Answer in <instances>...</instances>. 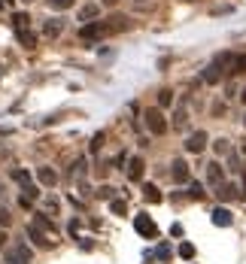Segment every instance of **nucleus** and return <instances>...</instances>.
Wrapping results in <instances>:
<instances>
[{"label":"nucleus","instance_id":"b1692460","mask_svg":"<svg viewBox=\"0 0 246 264\" xmlns=\"http://www.w3.org/2000/svg\"><path fill=\"white\" fill-rule=\"evenodd\" d=\"M185 121H188V116H185V110H180L177 116H173V128H177V131H185Z\"/></svg>","mask_w":246,"mask_h":264},{"label":"nucleus","instance_id":"7c9ffc66","mask_svg":"<svg viewBox=\"0 0 246 264\" xmlns=\"http://www.w3.org/2000/svg\"><path fill=\"white\" fill-rule=\"evenodd\" d=\"M155 255L161 258V261H167V258H170V246H167V243H161V246H158V252H155Z\"/></svg>","mask_w":246,"mask_h":264},{"label":"nucleus","instance_id":"f3484780","mask_svg":"<svg viewBox=\"0 0 246 264\" xmlns=\"http://www.w3.org/2000/svg\"><path fill=\"white\" fill-rule=\"evenodd\" d=\"M97 12H100V6H97V3H85V6L79 9V22H82V25L94 22V19H97Z\"/></svg>","mask_w":246,"mask_h":264},{"label":"nucleus","instance_id":"0eeeda50","mask_svg":"<svg viewBox=\"0 0 246 264\" xmlns=\"http://www.w3.org/2000/svg\"><path fill=\"white\" fill-rule=\"evenodd\" d=\"M6 261H19V264H31V249L25 243H15V246H9V255H6Z\"/></svg>","mask_w":246,"mask_h":264},{"label":"nucleus","instance_id":"4c0bfd02","mask_svg":"<svg viewBox=\"0 0 246 264\" xmlns=\"http://www.w3.org/2000/svg\"><path fill=\"white\" fill-rule=\"evenodd\" d=\"M243 188H246V179H243ZM243 195H246V191H243Z\"/></svg>","mask_w":246,"mask_h":264},{"label":"nucleus","instance_id":"39448f33","mask_svg":"<svg viewBox=\"0 0 246 264\" xmlns=\"http://www.w3.org/2000/svg\"><path fill=\"white\" fill-rule=\"evenodd\" d=\"M28 240H33V246H40V249H52V246H55V243L49 240V234L40 231L37 225H28Z\"/></svg>","mask_w":246,"mask_h":264},{"label":"nucleus","instance_id":"9d476101","mask_svg":"<svg viewBox=\"0 0 246 264\" xmlns=\"http://www.w3.org/2000/svg\"><path fill=\"white\" fill-rule=\"evenodd\" d=\"M143 173H146L143 158H131V161H128V179L131 182H140V179H143Z\"/></svg>","mask_w":246,"mask_h":264},{"label":"nucleus","instance_id":"72a5a7b5","mask_svg":"<svg viewBox=\"0 0 246 264\" xmlns=\"http://www.w3.org/2000/svg\"><path fill=\"white\" fill-rule=\"evenodd\" d=\"M3 246H6V231L0 228V249H3Z\"/></svg>","mask_w":246,"mask_h":264},{"label":"nucleus","instance_id":"6ab92c4d","mask_svg":"<svg viewBox=\"0 0 246 264\" xmlns=\"http://www.w3.org/2000/svg\"><path fill=\"white\" fill-rule=\"evenodd\" d=\"M143 198H146L149 204H161V191H158L152 182H146V185H143Z\"/></svg>","mask_w":246,"mask_h":264},{"label":"nucleus","instance_id":"ddd939ff","mask_svg":"<svg viewBox=\"0 0 246 264\" xmlns=\"http://www.w3.org/2000/svg\"><path fill=\"white\" fill-rule=\"evenodd\" d=\"M170 167H173V170H170V176H173V179H177V182H188L191 170H188V164L183 161V158H177V161H173Z\"/></svg>","mask_w":246,"mask_h":264},{"label":"nucleus","instance_id":"c85d7f7f","mask_svg":"<svg viewBox=\"0 0 246 264\" xmlns=\"http://www.w3.org/2000/svg\"><path fill=\"white\" fill-rule=\"evenodd\" d=\"M213 149H216L219 155H228V152H231V143H228V140H216V143H213Z\"/></svg>","mask_w":246,"mask_h":264},{"label":"nucleus","instance_id":"20e7f679","mask_svg":"<svg viewBox=\"0 0 246 264\" xmlns=\"http://www.w3.org/2000/svg\"><path fill=\"white\" fill-rule=\"evenodd\" d=\"M134 228H137V234L146 237V240H155V237H158V228H155L152 216H146V213H140V216L134 219Z\"/></svg>","mask_w":246,"mask_h":264},{"label":"nucleus","instance_id":"dca6fc26","mask_svg":"<svg viewBox=\"0 0 246 264\" xmlns=\"http://www.w3.org/2000/svg\"><path fill=\"white\" fill-rule=\"evenodd\" d=\"M61 30H64V22L61 19H49L46 25H43V33L49 40H55V37H61Z\"/></svg>","mask_w":246,"mask_h":264},{"label":"nucleus","instance_id":"2f4dec72","mask_svg":"<svg viewBox=\"0 0 246 264\" xmlns=\"http://www.w3.org/2000/svg\"><path fill=\"white\" fill-rule=\"evenodd\" d=\"M9 222H12V216H9V209L3 206V209H0V228H6Z\"/></svg>","mask_w":246,"mask_h":264},{"label":"nucleus","instance_id":"bb28decb","mask_svg":"<svg viewBox=\"0 0 246 264\" xmlns=\"http://www.w3.org/2000/svg\"><path fill=\"white\" fill-rule=\"evenodd\" d=\"M180 255L188 261V258H195V246H191V243H180Z\"/></svg>","mask_w":246,"mask_h":264},{"label":"nucleus","instance_id":"f704fd0d","mask_svg":"<svg viewBox=\"0 0 246 264\" xmlns=\"http://www.w3.org/2000/svg\"><path fill=\"white\" fill-rule=\"evenodd\" d=\"M100 3H103V6H116V3H119V0H100Z\"/></svg>","mask_w":246,"mask_h":264},{"label":"nucleus","instance_id":"aec40b11","mask_svg":"<svg viewBox=\"0 0 246 264\" xmlns=\"http://www.w3.org/2000/svg\"><path fill=\"white\" fill-rule=\"evenodd\" d=\"M12 179L19 182V185H22L25 191H28V188L33 185V182H31V173H28V170H12Z\"/></svg>","mask_w":246,"mask_h":264},{"label":"nucleus","instance_id":"c9c22d12","mask_svg":"<svg viewBox=\"0 0 246 264\" xmlns=\"http://www.w3.org/2000/svg\"><path fill=\"white\" fill-rule=\"evenodd\" d=\"M240 100H243V103H246V88H243V91H240Z\"/></svg>","mask_w":246,"mask_h":264},{"label":"nucleus","instance_id":"393cba45","mask_svg":"<svg viewBox=\"0 0 246 264\" xmlns=\"http://www.w3.org/2000/svg\"><path fill=\"white\" fill-rule=\"evenodd\" d=\"M231 73H240V76L246 73V52H243V55H237V58H234V70H231Z\"/></svg>","mask_w":246,"mask_h":264},{"label":"nucleus","instance_id":"f257e3e1","mask_svg":"<svg viewBox=\"0 0 246 264\" xmlns=\"http://www.w3.org/2000/svg\"><path fill=\"white\" fill-rule=\"evenodd\" d=\"M234 58H237V55H231V52H219V55L207 64V70H204V82H207V85H219V82L225 79V73H228L225 67L234 70Z\"/></svg>","mask_w":246,"mask_h":264},{"label":"nucleus","instance_id":"37998d69","mask_svg":"<svg viewBox=\"0 0 246 264\" xmlns=\"http://www.w3.org/2000/svg\"><path fill=\"white\" fill-rule=\"evenodd\" d=\"M243 125H246V118H243Z\"/></svg>","mask_w":246,"mask_h":264},{"label":"nucleus","instance_id":"4468645a","mask_svg":"<svg viewBox=\"0 0 246 264\" xmlns=\"http://www.w3.org/2000/svg\"><path fill=\"white\" fill-rule=\"evenodd\" d=\"M37 179H40L46 188H52V185H58V173L52 170V167H37Z\"/></svg>","mask_w":246,"mask_h":264},{"label":"nucleus","instance_id":"7ed1b4c3","mask_svg":"<svg viewBox=\"0 0 246 264\" xmlns=\"http://www.w3.org/2000/svg\"><path fill=\"white\" fill-rule=\"evenodd\" d=\"M143 118H146V128H149L155 137H161V134L167 131V118H164V113H161V110H155V107H152V110H146V113H143Z\"/></svg>","mask_w":246,"mask_h":264},{"label":"nucleus","instance_id":"f03ea898","mask_svg":"<svg viewBox=\"0 0 246 264\" xmlns=\"http://www.w3.org/2000/svg\"><path fill=\"white\" fill-rule=\"evenodd\" d=\"M107 22H89V25H82V30H79V40L82 43H97V40H103V37H107Z\"/></svg>","mask_w":246,"mask_h":264},{"label":"nucleus","instance_id":"a19ab883","mask_svg":"<svg viewBox=\"0 0 246 264\" xmlns=\"http://www.w3.org/2000/svg\"><path fill=\"white\" fill-rule=\"evenodd\" d=\"M0 6H3V0H0Z\"/></svg>","mask_w":246,"mask_h":264},{"label":"nucleus","instance_id":"c756f323","mask_svg":"<svg viewBox=\"0 0 246 264\" xmlns=\"http://www.w3.org/2000/svg\"><path fill=\"white\" fill-rule=\"evenodd\" d=\"M113 191H116V188H110V185H100V188H97V198H103V201L110 198V201H113Z\"/></svg>","mask_w":246,"mask_h":264},{"label":"nucleus","instance_id":"473e14b6","mask_svg":"<svg viewBox=\"0 0 246 264\" xmlns=\"http://www.w3.org/2000/svg\"><path fill=\"white\" fill-rule=\"evenodd\" d=\"M100 143H103V134H94V140H92V152H97Z\"/></svg>","mask_w":246,"mask_h":264},{"label":"nucleus","instance_id":"a878e982","mask_svg":"<svg viewBox=\"0 0 246 264\" xmlns=\"http://www.w3.org/2000/svg\"><path fill=\"white\" fill-rule=\"evenodd\" d=\"M28 22H31V19H28L25 12H15V15H12V25H15V30H19V28H28Z\"/></svg>","mask_w":246,"mask_h":264},{"label":"nucleus","instance_id":"e433bc0d","mask_svg":"<svg viewBox=\"0 0 246 264\" xmlns=\"http://www.w3.org/2000/svg\"><path fill=\"white\" fill-rule=\"evenodd\" d=\"M134 3H137V6H146V0H134Z\"/></svg>","mask_w":246,"mask_h":264},{"label":"nucleus","instance_id":"58836bf2","mask_svg":"<svg viewBox=\"0 0 246 264\" xmlns=\"http://www.w3.org/2000/svg\"><path fill=\"white\" fill-rule=\"evenodd\" d=\"M6 264H19V261H6Z\"/></svg>","mask_w":246,"mask_h":264},{"label":"nucleus","instance_id":"f8f14e48","mask_svg":"<svg viewBox=\"0 0 246 264\" xmlns=\"http://www.w3.org/2000/svg\"><path fill=\"white\" fill-rule=\"evenodd\" d=\"M31 225H37L40 231H46V234H55V231H58V225L49 219V213H33V222H31Z\"/></svg>","mask_w":246,"mask_h":264},{"label":"nucleus","instance_id":"4be33fe9","mask_svg":"<svg viewBox=\"0 0 246 264\" xmlns=\"http://www.w3.org/2000/svg\"><path fill=\"white\" fill-rule=\"evenodd\" d=\"M188 198L191 201H201L204 198V185L201 182H188Z\"/></svg>","mask_w":246,"mask_h":264},{"label":"nucleus","instance_id":"6e6552de","mask_svg":"<svg viewBox=\"0 0 246 264\" xmlns=\"http://www.w3.org/2000/svg\"><path fill=\"white\" fill-rule=\"evenodd\" d=\"M222 179H225V170H222V164H219V161H210V164H207V182L219 188V185H222Z\"/></svg>","mask_w":246,"mask_h":264},{"label":"nucleus","instance_id":"cd10ccee","mask_svg":"<svg viewBox=\"0 0 246 264\" xmlns=\"http://www.w3.org/2000/svg\"><path fill=\"white\" fill-rule=\"evenodd\" d=\"M73 3H76V0H49V6H52V9H70Z\"/></svg>","mask_w":246,"mask_h":264},{"label":"nucleus","instance_id":"2eb2a0df","mask_svg":"<svg viewBox=\"0 0 246 264\" xmlns=\"http://www.w3.org/2000/svg\"><path fill=\"white\" fill-rule=\"evenodd\" d=\"M15 37H19V43H22L25 49H33V46H37V33H33L31 28H19V30H15Z\"/></svg>","mask_w":246,"mask_h":264},{"label":"nucleus","instance_id":"ea45409f","mask_svg":"<svg viewBox=\"0 0 246 264\" xmlns=\"http://www.w3.org/2000/svg\"><path fill=\"white\" fill-rule=\"evenodd\" d=\"M3 3H12V0H3Z\"/></svg>","mask_w":246,"mask_h":264},{"label":"nucleus","instance_id":"423d86ee","mask_svg":"<svg viewBox=\"0 0 246 264\" xmlns=\"http://www.w3.org/2000/svg\"><path fill=\"white\" fill-rule=\"evenodd\" d=\"M207 143H210L207 134H204V131H195V134H191V137L185 140V149H188L191 155H198V152H204V149H207Z\"/></svg>","mask_w":246,"mask_h":264},{"label":"nucleus","instance_id":"412c9836","mask_svg":"<svg viewBox=\"0 0 246 264\" xmlns=\"http://www.w3.org/2000/svg\"><path fill=\"white\" fill-rule=\"evenodd\" d=\"M173 103V91L170 88H161V91H158V107H170Z\"/></svg>","mask_w":246,"mask_h":264},{"label":"nucleus","instance_id":"1a4fd4ad","mask_svg":"<svg viewBox=\"0 0 246 264\" xmlns=\"http://www.w3.org/2000/svg\"><path fill=\"white\" fill-rule=\"evenodd\" d=\"M131 28V22H128V15H110V19H107V30L110 33H122V30H128Z\"/></svg>","mask_w":246,"mask_h":264},{"label":"nucleus","instance_id":"79ce46f5","mask_svg":"<svg viewBox=\"0 0 246 264\" xmlns=\"http://www.w3.org/2000/svg\"><path fill=\"white\" fill-rule=\"evenodd\" d=\"M188 3H195V0H188Z\"/></svg>","mask_w":246,"mask_h":264},{"label":"nucleus","instance_id":"5701e85b","mask_svg":"<svg viewBox=\"0 0 246 264\" xmlns=\"http://www.w3.org/2000/svg\"><path fill=\"white\" fill-rule=\"evenodd\" d=\"M110 209H113L116 216H125V213H128V204L119 201V198H113V201H110Z\"/></svg>","mask_w":246,"mask_h":264},{"label":"nucleus","instance_id":"9b49d317","mask_svg":"<svg viewBox=\"0 0 246 264\" xmlns=\"http://www.w3.org/2000/svg\"><path fill=\"white\" fill-rule=\"evenodd\" d=\"M216 195H219V201H237V198L243 195V191H240L234 182H222V185L216 188Z\"/></svg>","mask_w":246,"mask_h":264},{"label":"nucleus","instance_id":"a211bd4d","mask_svg":"<svg viewBox=\"0 0 246 264\" xmlns=\"http://www.w3.org/2000/svg\"><path fill=\"white\" fill-rule=\"evenodd\" d=\"M213 225H219V228H228V225H231V209H225V206H216V209H213Z\"/></svg>","mask_w":246,"mask_h":264}]
</instances>
